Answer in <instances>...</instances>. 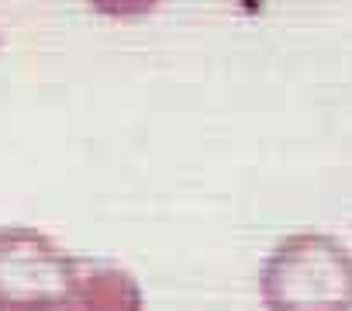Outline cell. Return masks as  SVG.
Instances as JSON below:
<instances>
[{
  "label": "cell",
  "instance_id": "1",
  "mask_svg": "<svg viewBox=\"0 0 352 311\" xmlns=\"http://www.w3.org/2000/svg\"><path fill=\"white\" fill-rule=\"evenodd\" d=\"M266 311H352V253L328 232L280 239L259 270Z\"/></svg>",
  "mask_w": 352,
  "mask_h": 311
},
{
  "label": "cell",
  "instance_id": "2",
  "mask_svg": "<svg viewBox=\"0 0 352 311\" xmlns=\"http://www.w3.org/2000/svg\"><path fill=\"white\" fill-rule=\"evenodd\" d=\"M80 259L35 225H0V311H63Z\"/></svg>",
  "mask_w": 352,
  "mask_h": 311
},
{
  "label": "cell",
  "instance_id": "3",
  "mask_svg": "<svg viewBox=\"0 0 352 311\" xmlns=\"http://www.w3.org/2000/svg\"><path fill=\"white\" fill-rule=\"evenodd\" d=\"M63 311H145V290L118 263H80Z\"/></svg>",
  "mask_w": 352,
  "mask_h": 311
},
{
  "label": "cell",
  "instance_id": "4",
  "mask_svg": "<svg viewBox=\"0 0 352 311\" xmlns=\"http://www.w3.org/2000/svg\"><path fill=\"white\" fill-rule=\"evenodd\" d=\"M162 0H87V8L107 21H138L152 14Z\"/></svg>",
  "mask_w": 352,
  "mask_h": 311
},
{
  "label": "cell",
  "instance_id": "5",
  "mask_svg": "<svg viewBox=\"0 0 352 311\" xmlns=\"http://www.w3.org/2000/svg\"><path fill=\"white\" fill-rule=\"evenodd\" d=\"M0 49H4V32H0Z\"/></svg>",
  "mask_w": 352,
  "mask_h": 311
}]
</instances>
